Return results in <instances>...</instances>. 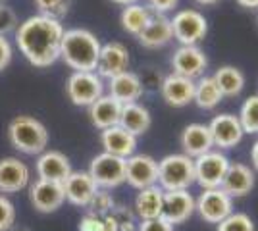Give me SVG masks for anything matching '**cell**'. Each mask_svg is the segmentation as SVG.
Instances as JSON below:
<instances>
[{
	"label": "cell",
	"mask_w": 258,
	"mask_h": 231,
	"mask_svg": "<svg viewBox=\"0 0 258 231\" xmlns=\"http://www.w3.org/2000/svg\"><path fill=\"white\" fill-rule=\"evenodd\" d=\"M62 187H64L66 200L79 208H87L98 191L97 183L89 176V172H72L62 183Z\"/></svg>",
	"instance_id": "2e32d148"
},
{
	"label": "cell",
	"mask_w": 258,
	"mask_h": 231,
	"mask_svg": "<svg viewBox=\"0 0 258 231\" xmlns=\"http://www.w3.org/2000/svg\"><path fill=\"white\" fill-rule=\"evenodd\" d=\"M145 83L137 73L133 71H123L119 75L108 79V95L116 99L119 104H131L137 102L143 97Z\"/></svg>",
	"instance_id": "7402d4cb"
},
{
	"label": "cell",
	"mask_w": 258,
	"mask_h": 231,
	"mask_svg": "<svg viewBox=\"0 0 258 231\" xmlns=\"http://www.w3.org/2000/svg\"><path fill=\"white\" fill-rule=\"evenodd\" d=\"M79 231H104V218L97 214H85L79 221Z\"/></svg>",
	"instance_id": "8d00e7d4"
},
{
	"label": "cell",
	"mask_w": 258,
	"mask_h": 231,
	"mask_svg": "<svg viewBox=\"0 0 258 231\" xmlns=\"http://www.w3.org/2000/svg\"><path fill=\"white\" fill-rule=\"evenodd\" d=\"M222 100H224V95L220 93L212 75H203L195 81L193 102L201 110H214Z\"/></svg>",
	"instance_id": "f1b7e54d"
},
{
	"label": "cell",
	"mask_w": 258,
	"mask_h": 231,
	"mask_svg": "<svg viewBox=\"0 0 258 231\" xmlns=\"http://www.w3.org/2000/svg\"><path fill=\"white\" fill-rule=\"evenodd\" d=\"M170 22L173 39L181 46H199V43L208 35V20L205 18V14L193 8L175 12Z\"/></svg>",
	"instance_id": "5b68a950"
},
{
	"label": "cell",
	"mask_w": 258,
	"mask_h": 231,
	"mask_svg": "<svg viewBox=\"0 0 258 231\" xmlns=\"http://www.w3.org/2000/svg\"><path fill=\"white\" fill-rule=\"evenodd\" d=\"M195 214V197L185 191H164V204H162V216L172 225L187 221Z\"/></svg>",
	"instance_id": "9a60e30c"
},
{
	"label": "cell",
	"mask_w": 258,
	"mask_h": 231,
	"mask_svg": "<svg viewBox=\"0 0 258 231\" xmlns=\"http://www.w3.org/2000/svg\"><path fill=\"white\" fill-rule=\"evenodd\" d=\"M139 43L145 48H162L173 41L172 22L166 14H152L145 29L137 35Z\"/></svg>",
	"instance_id": "603a6c76"
},
{
	"label": "cell",
	"mask_w": 258,
	"mask_h": 231,
	"mask_svg": "<svg viewBox=\"0 0 258 231\" xmlns=\"http://www.w3.org/2000/svg\"><path fill=\"white\" fill-rule=\"evenodd\" d=\"M125 131L131 135L139 137L151 129L152 116L147 106H143L139 102H131V104H123L121 106V116H119V123Z\"/></svg>",
	"instance_id": "484cf974"
},
{
	"label": "cell",
	"mask_w": 258,
	"mask_h": 231,
	"mask_svg": "<svg viewBox=\"0 0 258 231\" xmlns=\"http://www.w3.org/2000/svg\"><path fill=\"white\" fill-rule=\"evenodd\" d=\"M208 67V58L201 46H181L175 48L172 56L173 73L187 79H199L205 75V69Z\"/></svg>",
	"instance_id": "7c38bea8"
},
{
	"label": "cell",
	"mask_w": 258,
	"mask_h": 231,
	"mask_svg": "<svg viewBox=\"0 0 258 231\" xmlns=\"http://www.w3.org/2000/svg\"><path fill=\"white\" fill-rule=\"evenodd\" d=\"M218 231H256L252 218L245 212H231L218 223Z\"/></svg>",
	"instance_id": "1f68e13d"
},
{
	"label": "cell",
	"mask_w": 258,
	"mask_h": 231,
	"mask_svg": "<svg viewBox=\"0 0 258 231\" xmlns=\"http://www.w3.org/2000/svg\"><path fill=\"white\" fill-rule=\"evenodd\" d=\"M179 144H181L183 154L193 160L214 148L212 135H210V129L206 123H189L181 131Z\"/></svg>",
	"instance_id": "44dd1931"
},
{
	"label": "cell",
	"mask_w": 258,
	"mask_h": 231,
	"mask_svg": "<svg viewBox=\"0 0 258 231\" xmlns=\"http://www.w3.org/2000/svg\"><path fill=\"white\" fill-rule=\"evenodd\" d=\"M100 41L89 29H66L60 44V58L74 71H95L100 54Z\"/></svg>",
	"instance_id": "7a4b0ae2"
},
{
	"label": "cell",
	"mask_w": 258,
	"mask_h": 231,
	"mask_svg": "<svg viewBox=\"0 0 258 231\" xmlns=\"http://www.w3.org/2000/svg\"><path fill=\"white\" fill-rule=\"evenodd\" d=\"M18 27V18H16V14L12 8H8L6 4H0V35L10 33Z\"/></svg>",
	"instance_id": "d590c367"
},
{
	"label": "cell",
	"mask_w": 258,
	"mask_h": 231,
	"mask_svg": "<svg viewBox=\"0 0 258 231\" xmlns=\"http://www.w3.org/2000/svg\"><path fill=\"white\" fill-rule=\"evenodd\" d=\"M241 8H247V10H258V0H235Z\"/></svg>",
	"instance_id": "b9f144b4"
},
{
	"label": "cell",
	"mask_w": 258,
	"mask_h": 231,
	"mask_svg": "<svg viewBox=\"0 0 258 231\" xmlns=\"http://www.w3.org/2000/svg\"><path fill=\"white\" fill-rule=\"evenodd\" d=\"M152 12L149 10V6H143V4H129L121 10L119 16V23H121V29L129 35H137L145 29V25L151 20Z\"/></svg>",
	"instance_id": "f546056e"
},
{
	"label": "cell",
	"mask_w": 258,
	"mask_h": 231,
	"mask_svg": "<svg viewBox=\"0 0 258 231\" xmlns=\"http://www.w3.org/2000/svg\"><path fill=\"white\" fill-rule=\"evenodd\" d=\"M64 31L62 22L37 14L16 27V44L29 64L48 67L60 58Z\"/></svg>",
	"instance_id": "6da1fadb"
},
{
	"label": "cell",
	"mask_w": 258,
	"mask_h": 231,
	"mask_svg": "<svg viewBox=\"0 0 258 231\" xmlns=\"http://www.w3.org/2000/svg\"><path fill=\"white\" fill-rule=\"evenodd\" d=\"M35 170H37L39 179L56 181V183H64L68 176L74 172L68 156L62 154L60 150H44V152L39 154Z\"/></svg>",
	"instance_id": "d6986e66"
},
{
	"label": "cell",
	"mask_w": 258,
	"mask_h": 231,
	"mask_svg": "<svg viewBox=\"0 0 258 231\" xmlns=\"http://www.w3.org/2000/svg\"><path fill=\"white\" fill-rule=\"evenodd\" d=\"M116 206L114 197L108 193L106 189H98L97 195L93 197V200L89 202V214H97V216H106L112 212V208Z\"/></svg>",
	"instance_id": "836d02e7"
},
{
	"label": "cell",
	"mask_w": 258,
	"mask_h": 231,
	"mask_svg": "<svg viewBox=\"0 0 258 231\" xmlns=\"http://www.w3.org/2000/svg\"><path fill=\"white\" fill-rule=\"evenodd\" d=\"M162 204H164V189L160 185L141 189L135 197V214L139 220H154L162 216Z\"/></svg>",
	"instance_id": "4316f807"
},
{
	"label": "cell",
	"mask_w": 258,
	"mask_h": 231,
	"mask_svg": "<svg viewBox=\"0 0 258 231\" xmlns=\"http://www.w3.org/2000/svg\"><path fill=\"white\" fill-rule=\"evenodd\" d=\"M29 185V168L20 158H2L0 160V193L12 195L20 193Z\"/></svg>",
	"instance_id": "ac0fdd59"
},
{
	"label": "cell",
	"mask_w": 258,
	"mask_h": 231,
	"mask_svg": "<svg viewBox=\"0 0 258 231\" xmlns=\"http://www.w3.org/2000/svg\"><path fill=\"white\" fill-rule=\"evenodd\" d=\"M29 200L37 212H43V214L56 212L66 200L64 187L62 183H56V181L37 179L29 187Z\"/></svg>",
	"instance_id": "5bb4252c"
},
{
	"label": "cell",
	"mask_w": 258,
	"mask_h": 231,
	"mask_svg": "<svg viewBox=\"0 0 258 231\" xmlns=\"http://www.w3.org/2000/svg\"><path fill=\"white\" fill-rule=\"evenodd\" d=\"M137 231H173V225L168 223L164 218H154V220H141L137 225Z\"/></svg>",
	"instance_id": "74e56055"
},
{
	"label": "cell",
	"mask_w": 258,
	"mask_h": 231,
	"mask_svg": "<svg viewBox=\"0 0 258 231\" xmlns=\"http://www.w3.org/2000/svg\"><path fill=\"white\" fill-rule=\"evenodd\" d=\"M160 95L168 106L183 108L193 102L195 81L177 75V73H170L164 77V81L160 83Z\"/></svg>",
	"instance_id": "e0dca14e"
},
{
	"label": "cell",
	"mask_w": 258,
	"mask_h": 231,
	"mask_svg": "<svg viewBox=\"0 0 258 231\" xmlns=\"http://www.w3.org/2000/svg\"><path fill=\"white\" fill-rule=\"evenodd\" d=\"M66 95L76 106L89 108L104 95V81L97 75V71H74L68 77Z\"/></svg>",
	"instance_id": "ba28073f"
},
{
	"label": "cell",
	"mask_w": 258,
	"mask_h": 231,
	"mask_svg": "<svg viewBox=\"0 0 258 231\" xmlns=\"http://www.w3.org/2000/svg\"><path fill=\"white\" fill-rule=\"evenodd\" d=\"M112 2H116V4H121V6H129V4H137L139 0H112Z\"/></svg>",
	"instance_id": "ee69618b"
},
{
	"label": "cell",
	"mask_w": 258,
	"mask_h": 231,
	"mask_svg": "<svg viewBox=\"0 0 258 231\" xmlns=\"http://www.w3.org/2000/svg\"><path fill=\"white\" fill-rule=\"evenodd\" d=\"M12 54H14V52H12L10 41H8L4 35H0V71L12 62Z\"/></svg>",
	"instance_id": "ab89813d"
},
{
	"label": "cell",
	"mask_w": 258,
	"mask_h": 231,
	"mask_svg": "<svg viewBox=\"0 0 258 231\" xmlns=\"http://www.w3.org/2000/svg\"><path fill=\"white\" fill-rule=\"evenodd\" d=\"M121 106L116 99H112L110 95H102L98 100H95L91 106H89V118L91 123L104 131L108 127H114L119 123V116H121Z\"/></svg>",
	"instance_id": "d4e9b609"
},
{
	"label": "cell",
	"mask_w": 258,
	"mask_h": 231,
	"mask_svg": "<svg viewBox=\"0 0 258 231\" xmlns=\"http://www.w3.org/2000/svg\"><path fill=\"white\" fill-rule=\"evenodd\" d=\"M127 67H129V50L125 44L118 43V41H110V43L100 46L98 64H97V69H95L100 79H112V77L127 71Z\"/></svg>",
	"instance_id": "4fadbf2b"
},
{
	"label": "cell",
	"mask_w": 258,
	"mask_h": 231,
	"mask_svg": "<svg viewBox=\"0 0 258 231\" xmlns=\"http://www.w3.org/2000/svg\"><path fill=\"white\" fill-rule=\"evenodd\" d=\"M197 4H201V6H214V4H218L220 0H195Z\"/></svg>",
	"instance_id": "7bdbcfd3"
},
{
	"label": "cell",
	"mask_w": 258,
	"mask_h": 231,
	"mask_svg": "<svg viewBox=\"0 0 258 231\" xmlns=\"http://www.w3.org/2000/svg\"><path fill=\"white\" fill-rule=\"evenodd\" d=\"M177 4H179V0H149V10L152 14H166V12L177 8Z\"/></svg>",
	"instance_id": "f35d334b"
},
{
	"label": "cell",
	"mask_w": 258,
	"mask_h": 231,
	"mask_svg": "<svg viewBox=\"0 0 258 231\" xmlns=\"http://www.w3.org/2000/svg\"><path fill=\"white\" fill-rule=\"evenodd\" d=\"M254 170L243 162H231L224 177L222 189L231 198H243L254 189Z\"/></svg>",
	"instance_id": "ffe728a7"
},
{
	"label": "cell",
	"mask_w": 258,
	"mask_h": 231,
	"mask_svg": "<svg viewBox=\"0 0 258 231\" xmlns=\"http://www.w3.org/2000/svg\"><path fill=\"white\" fill-rule=\"evenodd\" d=\"M125 181L133 189L158 185V162L149 154H133L125 158Z\"/></svg>",
	"instance_id": "8fae6325"
},
{
	"label": "cell",
	"mask_w": 258,
	"mask_h": 231,
	"mask_svg": "<svg viewBox=\"0 0 258 231\" xmlns=\"http://www.w3.org/2000/svg\"><path fill=\"white\" fill-rule=\"evenodd\" d=\"M256 23H258V10H256Z\"/></svg>",
	"instance_id": "f6af8a7d"
},
{
	"label": "cell",
	"mask_w": 258,
	"mask_h": 231,
	"mask_svg": "<svg viewBox=\"0 0 258 231\" xmlns=\"http://www.w3.org/2000/svg\"><path fill=\"white\" fill-rule=\"evenodd\" d=\"M250 164H252V168L258 172V139L254 141V144L250 146Z\"/></svg>",
	"instance_id": "60d3db41"
},
{
	"label": "cell",
	"mask_w": 258,
	"mask_h": 231,
	"mask_svg": "<svg viewBox=\"0 0 258 231\" xmlns=\"http://www.w3.org/2000/svg\"><path fill=\"white\" fill-rule=\"evenodd\" d=\"M229 164V158L222 150H208L203 156L195 158V183L201 189L222 187Z\"/></svg>",
	"instance_id": "8992f818"
},
{
	"label": "cell",
	"mask_w": 258,
	"mask_h": 231,
	"mask_svg": "<svg viewBox=\"0 0 258 231\" xmlns=\"http://www.w3.org/2000/svg\"><path fill=\"white\" fill-rule=\"evenodd\" d=\"M195 183V160L183 152L168 154L158 162V185L164 191H185Z\"/></svg>",
	"instance_id": "277c9868"
},
{
	"label": "cell",
	"mask_w": 258,
	"mask_h": 231,
	"mask_svg": "<svg viewBox=\"0 0 258 231\" xmlns=\"http://www.w3.org/2000/svg\"><path fill=\"white\" fill-rule=\"evenodd\" d=\"M87 172L95 179L98 189H106V191L116 189L121 183H125V158L100 152L91 160Z\"/></svg>",
	"instance_id": "52a82bcc"
},
{
	"label": "cell",
	"mask_w": 258,
	"mask_h": 231,
	"mask_svg": "<svg viewBox=\"0 0 258 231\" xmlns=\"http://www.w3.org/2000/svg\"><path fill=\"white\" fill-rule=\"evenodd\" d=\"M72 0H35V6L39 8L41 16L52 18V20H62L68 10H70Z\"/></svg>",
	"instance_id": "d6a6232c"
},
{
	"label": "cell",
	"mask_w": 258,
	"mask_h": 231,
	"mask_svg": "<svg viewBox=\"0 0 258 231\" xmlns=\"http://www.w3.org/2000/svg\"><path fill=\"white\" fill-rule=\"evenodd\" d=\"M16 221V208L6 195H0V231H10Z\"/></svg>",
	"instance_id": "e575fe53"
},
{
	"label": "cell",
	"mask_w": 258,
	"mask_h": 231,
	"mask_svg": "<svg viewBox=\"0 0 258 231\" xmlns=\"http://www.w3.org/2000/svg\"><path fill=\"white\" fill-rule=\"evenodd\" d=\"M195 212L206 223H220L226 220L227 216L233 212V198L227 195L222 187L218 189H203L199 198H195Z\"/></svg>",
	"instance_id": "9c48e42d"
},
{
	"label": "cell",
	"mask_w": 258,
	"mask_h": 231,
	"mask_svg": "<svg viewBox=\"0 0 258 231\" xmlns=\"http://www.w3.org/2000/svg\"><path fill=\"white\" fill-rule=\"evenodd\" d=\"M100 144L104 152L119 156V158H129L137 150V137L125 131L121 125H114L100 131Z\"/></svg>",
	"instance_id": "cb8c5ba5"
},
{
	"label": "cell",
	"mask_w": 258,
	"mask_h": 231,
	"mask_svg": "<svg viewBox=\"0 0 258 231\" xmlns=\"http://www.w3.org/2000/svg\"><path fill=\"white\" fill-rule=\"evenodd\" d=\"M10 144L23 154H41L48 144V131L39 120L31 116H18L8 125Z\"/></svg>",
	"instance_id": "3957f363"
},
{
	"label": "cell",
	"mask_w": 258,
	"mask_h": 231,
	"mask_svg": "<svg viewBox=\"0 0 258 231\" xmlns=\"http://www.w3.org/2000/svg\"><path fill=\"white\" fill-rule=\"evenodd\" d=\"M237 118L245 133H258V95H250L243 100Z\"/></svg>",
	"instance_id": "4dcf8cb0"
},
{
	"label": "cell",
	"mask_w": 258,
	"mask_h": 231,
	"mask_svg": "<svg viewBox=\"0 0 258 231\" xmlns=\"http://www.w3.org/2000/svg\"><path fill=\"white\" fill-rule=\"evenodd\" d=\"M0 4H4V0H0Z\"/></svg>",
	"instance_id": "bcb514c9"
},
{
	"label": "cell",
	"mask_w": 258,
	"mask_h": 231,
	"mask_svg": "<svg viewBox=\"0 0 258 231\" xmlns=\"http://www.w3.org/2000/svg\"><path fill=\"white\" fill-rule=\"evenodd\" d=\"M212 77H214V81H216V85H218V89H220V93L224 95V99H226V97H229V99L239 97V95L243 93L245 85H247L245 73L235 66L218 67Z\"/></svg>",
	"instance_id": "83f0119b"
},
{
	"label": "cell",
	"mask_w": 258,
	"mask_h": 231,
	"mask_svg": "<svg viewBox=\"0 0 258 231\" xmlns=\"http://www.w3.org/2000/svg\"><path fill=\"white\" fill-rule=\"evenodd\" d=\"M208 129L212 135V143L218 150H229V148L237 146L245 137L241 121L235 114H218V116H214L208 123Z\"/></svg>",
	"instance_id": "30bf717a"
}]
</instances>
